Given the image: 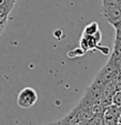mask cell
I'll return each mask as SVG.
<instances>
[{
    "instance_id": "52a82bcc",
    "label": "cell",
    "mask_w": 121,
    "mask_h": 125,
    "mask_svg": "<svg viewBox=\"0 0 121 125\" xmlns=\"http://www.w3.org/2000/svg\"><path fill=\"white\" fill-rule=\"evenodd\" d=\"M113 53H114V55L121 56V41H119V40H118V39H115Z\"/></svg>"
},
{
    "instance_id": "30bf717a",
    "label": "cell",
    "mask_w": 121,
    "mask_h": 125,
    "mask_svg": "<svg viewBox=\"0 0 121 125\" xmlns=\"http://www.w3.org/2000/svg\"><path fill=\"white\" fill-rule=\"evenodd\" d=\"M119 123H121V115H120V118H119Z\"/></svg>"
},
{
    "instance_id": "3957f363",
    "label": "cell",
    "mask_w": 121,
    "mask_h": 125,
    "mask_svg": "<svg viewBox=\"0 0 121 125\" xmlns=\"http://www.w3.org/2000/svg\"><path fill=\"white\" fill-rule=\"evenodd\" d=\"M38 102V93L30 87L24 88L19 91L17 96V105L23 109H28L32 107Z\"/></svg>"
},
{
    "instance_id": "6da1fadb",
    "label": "cell",
    "mask_w": 121,
    "mask_h": 125,
    "mask_svg": "<svg viewBox=\"0 0 121 125\" xmlns=\"http://www.w3.org/2000/svg\"><path fill=\"white\" fill-rule=\"evenodd\" d=\"M102 32L101 30H99L96 34L93 35H85L83 34L80 38V42H79V47L82 48L85 52H91V50L97 49L100 50L103 55H108L109 52V48L108 47H103L101 46L100 43L102 41Z\"/></svg>"
},
{
    "instance_id": "7a4b0ae2",
    "label": "cell",
    "mask_w": 121,
    "mask_h": 125,
    "mask_svg": "<svg viewBox=\"0 0 121 125\" xmlns=\"http://www.w3.org/2000/svg\"><path fill=\"white\" fill-rule=\"evenodd\" d=\"M102 15L110 25H115L121 21V11L116 2L102 0Z\"/></svg>"
},
{
    "instance_id": "277c9868",
    "label": "cell",
    "mask_w": 121,
    "mask_h": 125,
    "mask_svg": "<svg viewBox=\"0 0 121 125\" xmlns=\"http://www.w3.org/2000/svg\"><path fill=\"white\" fill-rule=\"evenodd\" d=\"M99 30H100L99 24H97V21H92V22L88 24L87 26L84 28L83 34H85V35H93V34H96Z\"/></svg>"
},
{
    "instance_id": "5b68a950",
    "label": "cell",
    "mask_w": 121,
    "mask_h": 125,
    "mask_svg": "<svg viewBox=\"0 0 121 125\" xmlns=\"http://www.w3.org/2000/svg\"><path fill=\"white\" fill-rule=\"evenodd\" d=\"M85 52L80 47H77V48H74V49L70 50V52H68V57L69 58H78V57H82L85 55Z\"/></svg>"
},
{
    "instance_id": "ba28073f",
    "label": "cell",
    "mask_w": 121,
    "mask_h": 125,
    "mask_svg": "<svg viewBox=\"0 0 121 125\" xmlns=\"http://www.w3.org/2000/svg\"><path fill=\"white\" fill-rule=\"evenodd\" d=\"M116 39L121 41V29H116Z\"/></svg>"
},
{
    "instance_id": "8fae6325",
    "label": "cell",
    "mask_w": 121,
    "mask_h": 125,
    "mask_svg": "<svg viewBox=\"0 0 121 125\" xmlns=\"http://www.w3.org/2000/svg\"><path fill=\"white\" fill-rule=\"evenodd\" d=\"M1 33H2V32H1V31H0V35H1Z\"/></svg>"
},
{
    "instance_id": "9c48e42d",
    "label": "cell",
    "mask_w": 121,
    "mask_h": 125,
    "mask_svg": "<svg viewBox=\"0 0 121 125\" xmlns=\"http://www.w3.org/2000/svg\"><path fill=\"white\" fill-rule=\"evenodd\" d=\"M117 74H118V77H119V76H121V65L117 69Z\"/></svg>"
},
{
    "instance_id": "8992f818",
    "label": "cell",
    "mask_w": 121,
    "mask_h": 125,
    "mask_svg": "<svg viewBox=\"0 0 121 125\" xmlns=\"http://www.w3.org/2000/svg\"><path fill=\"white\" fill-rule=\"evenodd\" d=\"M113 105L121 107V90H116L113 94Z\"/></svg>"
}]
</instances>
